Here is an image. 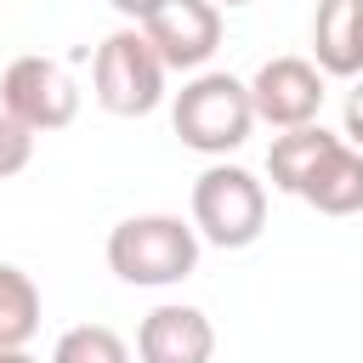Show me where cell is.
Here are the masks:
<instances>
[{
	"instance_id": "cell-1",
	"label": "cell",
	"mask_w": 363,
	"mask_h": 363,
	"mask_svg": "<svg viewBox=\"0 0 363 363\" xmlns=\"http://www.w3.org/2000/svg\"><path fill=\"white\" fill-rule=\"evenodd\" d=\"M170 125H176L182 147H193V153H210V159L238 153V147L250 142V130H255L250 79L199 68V74L170 96Z\"/></svg>"
},
{
	"instance_id": "cell-2",
	"label": "cell",
	"mask_w": 363,
	"mask_h": 363,
	"mask_svg": "<svg viewBox=\"0 0 363 363\" xmlns=\"http://www.w3.org/2000/svg\"><path fill=\"white\" fill-rule=\"evenodd\" d=\"M108 267L136 284V289H164V284H182L193 278L199 267V227L182 221V216H125L113 233H108Z\"/></svg>"
},
{
	"instance_id": "cell-3",
	"label": "cell",
	"mask_w": 363,
	"mask_h": 363,
	"mask_svg": "<svg viewBox=\"0 0 363 363\" xmlns=\"http://www.w3.org/2000/svg\"><path fill=\"white\" fill-rule=\"evenodd\" d=\"M164 57L153 51V40L142 34V23L136 28H113L102 45H96V57H91V91H96V102L108 108V113H119V119H142V113H153L159 102H164Z\"/></svg>"
},
{
	"instance_id": "cell-4",
	"label": "cell",
	"mask_w": 363,
	"mask_h": 363,
	"mask_svg": "<svg viewBox=\"0 0 363 363\" xmlns=\"http://www.w3.org/2000/svg\"><path fill=\"white\" fill-rule=\"evenodd\" d=\"M193 227L216 250H250L267 227V187L244 164H210L193 182Z\"/></svg>"
},
{
	"instance_id": "cell-5",
	"label": "cell",
	"mask_w": 363,
	"mask_h": 363,
	"mask_svg": "<svg viewBox=\"0 0 363 363\" xmlns=\"http://www.w3.org/2000/svg\"><path fill=\"white\" fill-rule=\"evenodd\" d=\"M0 108L11 119H23L34 136L40 130H68L79 113V85L68 79V68L57 57H11L0 74Z\"/></svg>"
},
{
	"instance_id": "cell-6",
	"label": "cell",
	"mask_w": 363,
	"mask_h": 363,
	"mask_svg": "<svg viewBox=\"0 0 363 363\" xmlns=\"http://www.w3.org/2000/svg\"><path fill=\"white\" fill-rule=\"evenodd\" d=\"M250 102H255V119L272 130L312 125L323 108V68L306 57H267L250 79Z\"/></svg>"
},
{
	"instance_id": "cell-7",
	"label": "cell",
	"mask_w": 363,
	"mask_h": 363,
	"mask_svg": "<svg viewBox=\"0 0 363 363\" xmlns=\"http://www.w3.org/2000/svg\"><path fill=\"white\" fill-rule=\"evenodd\" d=\"M142 34H147L153 51L164 57V68L199 74V68L216 57V45H221V6H216V0H164V6L142 23Z\"/></svg>"
},
{
	"instance_id": "cell-8",
	"label": "cell",
	"mask_w": 363,
	"mask_h": 363,
	"mask_svg": "<svg viewBox=\"0 0 363 363\" xmlns=\"http://www.w3.org/2000/svg\"><path fill=\"white\" fill-rule=\"evenodd\" d=\"M136 357L142 363H210L216 357V323L187 301H164L142 318Z\"/></svg>"
},
{
	"instance_id": "cell-9",
	"label": "cell",
	"mask_w": 363,
	"mask_h": 363,
	"mask_svg": "<svg viewBox=\"0 0 363 363\" xmlns=\"http://www.w3.org/2000/svg\"><path fill=\"white\" fill-rule=\"evenodd\" d=\"M312 62L329 79L363 74V0H318L312 11Z\"/></svg>"
},
{
	"instance_id": "cell-10",
	"label": "cell",
	"mask_w": 363,
	"mask_h": 363,
	"mask_svg": "<svg viewBox=\"0 0 363 363\" xmlns=\"http://www.w3.org/2000/svg\"><path fill=\"white\" fill-rule=\"evenodd\" d=\"M318 216H357L363 210V147H352L346 136L312 164V176L301 182V193Z\"/></svg>"
},
{
	"instance_id": "cell-11",
	"label": "cell",
	"mask_w": 363,
	"mask_h": 363,
	"mask_svg": "<svg viewBox=\"0 0 363 363\" xmlns=\"http://www.w3.org/2000/svg\"><path fill=\"white\" fill-rule=\"evenodd\" d=\"M335 142H340V136L323 130L318 119H312V125H295V130H284V136H272V147H267V176H272V187H278V193H301V182L312 176V164H318Z\"/></svg>"
},
{
	"instance_id": "cell-12",
	"label": "cell",
	"mask_w": 363,
	"mask_h": 363,
	"mask_svg": "<svg viewBox=\"0 0 363 363\" xmlns=\"http://www.w3.org/2000/svg\"><path fill=\"white\" fill-rule=\"evenodd\" d=\"M40 335V289L23 267L0 261V346H28Z\"/></svg>"
},
{
	"instance_id": "cell-13",
	"label": "cell",
	"mask_w": 363,
	"mask_h": 363,
	"mask_svg": "<svg viewBox=\"0 0 363 363\" xmlns=\"http://www.w3.org/2000/svg\"><path fill=\"white\" fill-rule=\"evenodd\" d=\"M51 363H130V346L108 323H74V329L57 335Z\"/></svg>"
},
{
	"instance_id": "cell-14",
	"label": "cell",
	"mask_w": 363,
	"mask_h": 363,
	"mask_svg": "<svg viewBox=\"0 0 363 363\" xmlns=\"http://www.w3.org/2000/svg\"><path fill=\"white\" fill-rule=\"evenodd\" d=\"M28 159H34V130L0 108V182L17 176V170H28Z\"/></svg>"
},
{
	"instance_id": "cell-15",
	"label": "cell",
	"mask_w": 363,
	"mask_h": 363,
	"mask_svg": "<svg viewBox=\"0 0 363 363\" xmlns=\"http://www.w3.org/2000/svg\"><path fill=\"white\" fill-rule=\"evenodd\" d=\"M346 142L363 147V79H357V91L346 96Z\"/></svg>"
},
{
	"instance_id": "cell-16",
	"label": "cell",
	"mask_w": 363,
	"mask_h": 363,
	"mask_svg": "<svg viewBox=\"0 0 363 363\" xmlns=\"http://www.w3.org/2000/svg\"><path fill=\"white\" fill-rule=\"evenodd\" d=\"M108 6H113L119 17H130V23H147V17H153L164 0H108Z\"/></svg>"
},
{
	"instance_id": "cell-17",
	"label": "cell",
	"mask_w": 363,
	"mask_h": 363,
	"mask_svg": "<svg viewBox=\"0 0 363 363\" xmlns=\"http://www.w3.org/2000/svg\"><path fill=\"white\" fill-rule=\"evenodd\" d=\"M0 363H34L28 346H0Z\"/></svg>"
},
{
	"instance_id": "cell-18",
	"label": "cell",
	"mask_w": 363,
	"mask_h": 363,
	"mask_svg": "<svg viewBox=\"0 0 363 363\" xmlns=\"http://www.w3.org/2000/svg\"><path fill=\"white\" fill-rule=\"evenodd\" d=\"M216 6H250V0H216Z\"/></svg>"
}]
</instances>
